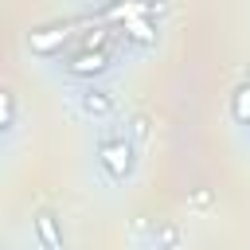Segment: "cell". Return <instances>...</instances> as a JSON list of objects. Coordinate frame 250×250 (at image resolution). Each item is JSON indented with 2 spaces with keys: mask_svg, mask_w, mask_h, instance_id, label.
I'll use <instances>...</instances> for the list:
<instances>
[{
  "mask_svg": "<svg viewBox=\"0 0 250 250\" xmlns=\"http://www.w3.org/2000/svg\"><path fill=\"white\" fill-rule=\"evenodd\" d=\"M133 164H137V156H133V141H129L125 133H113V137H102V141H98V168H102L113 184L129 180V176H133Z\"/></svg>",
  "mask_w": 250,
  "mask_h": 250,
  "instance_id": "6da1fadb",
  "label": "cell"
},
{
  "mask_svg": "<svg viewBox=\"0 0 250 250\" xmlns=\"http://www.w3.org/2000/svg\"><path fill=\"white\" fill-rule=\"evenodd\" d=\"M137 234H141L145 250H176L184 242V230L172 219H141L137 223Z\"/></svg>",
  "mask_w": 250,
  "mask_h": 250,
  "instance_id": "7a4b0ae2",
  "label": "cell"
},
{
  "mask_svg": "<svg viewBox=\"0 0 250 250\" xmlns=\"http://www.w3.org/2000/svg\"><path fill=\"white\" fill-rule=\"evenodd\" d=\"M31 227H35V238H39V246L43 250H62L66 242H62V227H59V215L55 211H35L31 215Z\"/></svg>",
  "mask_w": 250,
  "mask_h": 250,
  "instance_id": "3957f363",
  "label": "cell"
},
{
  "mask_svg": "<svg viewBox=\"0 0 250 250\" xmlns=\"http://www.w3.org/2000/svg\"><path fill=\"white\" fill-rule=\"evenodd\" d=\"M102 70H109V55H105L102 47H98V51H78V55L66 59V74H74V78L102 74Z\"/></svg>",
  "mask_w": 250,
  "mask_h": 250,
  "instance_id": "277c9868",
  "label": "cell"
},
{
  "mask_svg": "<svg viewBox=\"0 0 250 250\" xmlns=\"http://www.w3.org/2000/svg\"><path fill=\"white\" fill-rule=\"evenodd\" d=\"M78 109L86 113V117H109L113 113V94L109 90H98V86H86L82 94H78Z\"/></svg>",
  "mask_w": 250,
  "mask_h": 250,
  "instance_id": "5b68a950",
  "label": "cell"
},
{
  "mask_svg": "<svg viewBox=\"0 0 250 250\" xmlns=\"http://www.w3.org/2000/svg\"><path fill=\"white\" fill-rule=\"evenodd\" d=\"M230 117H234V125H250V82H242L230 94Z\"/></svg>",
  "mask_w": 250,
  "mask_h": 250,
  "instance_id": "8992f818",
  "label": "cell"
},
{
  "mask_svg": "<svg viewBox=\"0 0 250 250\" xmlns=\"http://www.w3.org/2000/svg\"><path fill=\"white\" fill-rule=\"evenodd\" d=\"M125 125H129V141H148V133H152V121H148V113H133Z\"/></svg>",
  "mask_w": 250,
  "mask_h": 250,
  "instance_id": "52a82bcc",
  "label": "cell"
},
{
  "mask_svg": "<svg viewBox=\"0 0 250 250\" xmlns=\"http://www.w3.org/2000/svg\"><path fill=\"white\" fill-rule=\"evenodd\" d=\"M0 102H4V121H0V125H4V129H12V125H16V94H12V90H4V94H0Z\"/></svg>",
  "mask_w": 250,
  "mask_h": 250,
  "instance_id": "ba28073f",
  "label": "cell"
},
{
  "mask_svg": "<svg viewBox=\"0 0 250 250\" xmlns=\"http://www.w3.org/2000/svg\"><path fill=\"white\" fill-rule=\"evenodd\" d=\"M211 203H215L211 188H195V191L188 195V207H195V211H203V207H211Z\"/></svg>",
  "mask_w": 250,
  "mask_h": 250,
  "instance_id": "9c48e42d",
  "label": "cell"
},
{
  "mask_svg": "<svg viewBox=\"0 0 250 250\" xmlns=\"http://www.w3.org/2000/svg\"><path fill=\"white\" fill-rule=\"evenodd\" d=\"M246 82H250V62H246Z\"/></svg>",
  "mask_w": 250,
  "mask_h": 250,
  "instance_id": "30bf717a",
  "label": "cell"
}]
</instances>
